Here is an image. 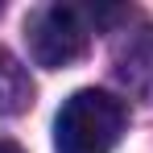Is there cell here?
I'll return each instance as SVG.
<instances>
[{"instance_id":"6da1fadb","label":"cell","mask_w":153,"mask_h":153,"mask_svg":"<svg viewBox=\"0 0 153 153\" xmlns=\"http://www.w3.org/2000/svg\"><path fill=\"white\" fill-rule=\"evenodd\" d=\"M128 108L108 91L83 87L62 103L54 120V149L58 153H112L124 137Z\"/></svg>"},{"instance_id":"7a4b0ae2","label":"cell","mask_w":153,"mask_h":153,"mask_svg":"<svg viewBox=\"0 0 153 153\" xmlns=\"http://www.w3.org/2000/svg\"><path fill=\"white\" fill-rule=\"evenodd\" d=\"M87 17L75 4H46V8H33L25 17V46L29 58L46 71H62L71 66L75 58H83L87 50Z\"/></svg>"},{"instance_id":"3957f363","label":"cell","mask_w":153,"mask_h":153,"mask_svg":"<svg viewBox=\"0 0 153 153\" xmlns=\"http://www.w3.org/2000/svg\"><path fill=\"white\" fill-rule=\"evenodd\" d=\"M116 79L128 95L153 103V25H137L116 46Z\"/></svg>"},{"instance_id":"277c9868","label":"cell","mask_w":153,"mask_h":153,"mask_svg":"<svg viewBox=\"0 0 153 153\" xmlns=\"http://www.w3.org/2000/svg\"><path fill=\"white\" fill-rule=\"evenodd\" d=\"M33 103V83L13 54L0 50V116H17Z\"/></svg>"},{"instance_id":"5b68a950","label":"cell","mask_w":153,"mask_h":153,"mask_svg":"<svg viewBox=\"0 0 153 153\" xmlns=\"http://www.w3.org/2000/svg\"><path fill=\"white\" fill-rule=\"evenodd\" d=\"M0 153H25V149H21L17 141H0Z\"/></svg>"}]
</instances>
